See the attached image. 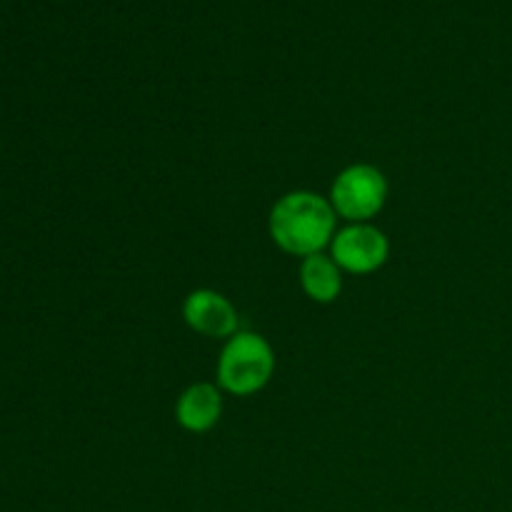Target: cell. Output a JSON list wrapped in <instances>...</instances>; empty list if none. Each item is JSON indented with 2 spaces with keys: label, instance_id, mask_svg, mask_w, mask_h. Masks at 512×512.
<instances>
[{
  "label": "cell",
  "instance_id": "cell-3",
  "mask_svg": "<svg viewBox=\"0 0 512 512\" xmlns=\"http://www.w3.org/2000/svg\"><path fill=\"white\" fill-rule=\"evenodd\" d=\"M388 198L385 175L373 165H350L335 178L330 190V205L345 220H368L383 210Z\"/></svg>",
  "mask_w": 512,
  "mask_h": 512
},
{
  "label": "cell",
  "instance_id": "cell-5",
  "mask_svg": "<svg viewBox=\"0 0 512 512\" xmlns=\"http://www.w3.org/2000/svg\"><path fill=\"white\" fill-rule=\"evenodd\" d=\"M183 318L195 333L205 338H230L238 328V315L230 305L228 298H223L215 290H195L185 298Z\"/></svg>",
  "mask_w": 512,
  "mask_h": 512
},
{
  "label": "cell",
  "instance_id": "cell-1",
  "mask_svg": "<svg viewBox=\"0 0 512 512\" xmlns=\"http://www.w3.org/2000/svg\"><path fill=\"white\" fill-rule=\"evenodd\" d=\"M270 235L290 255L320 253L335 238V210L315 193H290L270 210Z\"/></svg>",
  "mask_w": 512,
  "mask_h": 512
},
{
  "label": "cell",
  "instance_id": "cell-7",
  "mask_svg": "<svg viewBox=\"0 0 512 512\" xmlns=\"http://www.w3.org/2000/svg\"><path fill=\"white\" fill-rule=\"evenodd\" d=\"M300 283H303L305 295L315 303H333L340 295L343 280H340V268L333 258L315 253L303 260L300 268Z\"/></svg>",
  "mask_w": 512,
  "mask_h": 512
},
{
  "label": "cell",
  "instance_id": "cell-4",
  "mask_svg": "<svg viewBox=\"0 0 512 512\" xmlns=\"http://www.w3.org/2000/svg\"><path fill=\"white\" fill-rule=\"evenodd\" d=\"M388 238L373 225H350L333 238V260L348 273L365 275L388 260Z\"/></svg>",
  "mask_w": 512,
  "mask_h": 512
},
{
  "label": "cell",
  "instance_id": "cell-6",
  "mask_svg": "<svg viewBox=\"0 0 512 512\" xmlns=\"http://www.w3.org/2000/svg\"><path fill=\"white\" fill-rule=\"evenodd\" d=\"M220 413H223V400L215 385L198 383L190 385L178 400L175 408V418L190 433H205L218 423Z\"/></svg>",
  "mask_w": 512,
  "mask_h": 512
},
{
  "label": "cell",
  "instance_id": "cell-2",
  "mask_svg": "<svg viewBox=\"0 0 512 512\" xmlns=\"http://www.w3.org/2000/svg\"><path fill=\"white\" fill-rule=\"evenodd\" d=\"M275 358L270 345L255 333H238L225 345L218 363V380L228 393L253 395L270 383Z\"/></svg>",
  "mask_w": 512,
  "mask_h": 512
}]
</instances>
